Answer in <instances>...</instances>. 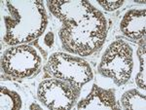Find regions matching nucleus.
<instances>
[{
  "label": "nucleus",
  "mask_w": 146,
  "mask_h": 110,
  "mask_svg": "<svg viewBox=\"0 0 146 110\" xmlns=\"http://www.w3.org/2000/svg\"><path fill=\"white\" fill-rule=\"evenodd\" d=\"M7 14L4 16L6 34L4 41L8 45H22L43 33L48 18L44 5L36 1H6Z\"/></svg>",
  "instance_id": "f257e3e1"
},
{
  "label": "nucleus",
  "mask_w": 146,
  "mask_h": 110,
  "mask_svg": "<svg viewBox=\"0 0 146 110\" xmlns=\"http://www.w3.org/2000/svg\"><path fill=\"white\" fill-rule=\"evenodd\" d=\"M62 47L69 53L90 56L102 46L106 38V19L96 10L88 20L76 27H62L60 30Z\"/></svg>",
  "instance_id": "f03ea898"
},
{
  "label": "nucleus",
  "mask_w": 146,
  "mask_h": 110,
  "mask_svg": "<svg viewBox=\"0 0 146 110\" xmlns=\"http://www.w3.org/2000/svg\"><path fill=\"white\" fill-rule=\"evenodd\" d=\"M47 68L54 78L67 82L77 95L82 86L93 79L92 68L86 60L64 53L53 54Z\"/></svg>",
  "instance_id": "7ed1b4c3"
},
{
  "label": "nucleus",
  "mask_w": 146,
  "mask_h": 110,
  "mask_svg": "<svg viewBox=\"0 0 146 110\" xmlns=\"http://www.w3.org/2000/svg\"><path fill=\"white\" fill-rule=\"evenodd\" d=\"M133 67V49L124 40L110 44L101 58L98 71L101 75L112 78L118 86L129 80Z\"/></svg>",
  "instance_id": "20e7f679"
},
{
  "label": "nucleus",
  "mask_w": 146,
  "mask_h": 110,
  "mask_svg": "<svg viewBox=\"0 0 146 110\" xmlns=\"http://www.w3.org/2000/svg\"><path fill=\"white\" fill-rule=\"evenodd\" d=\"M41 57L33 47L22 44L5 51L2 56L1 67L4 73L15 78H27L40 67Z\"/></svg>",
  "instance_id": "39448f33"
},
{
  "label": "nucleus",
  "mask_w": 146,
  "mask_h": 110,
  "mask_svg": "<svg viewBox=\"0 0 146 110\" xmlns=\"http://www.w3.org/2000/svg\"><path fill=\"white\" fill-rule=\"evenodd\" d=\"M37 95L49 109H70L77 95L67 82L60 79H46L39 84Z\"/></svg>",
  "instance_id": "423d86ee"
},
{
  "label": "nucleus",
  "mask_w": 146,
  "mask_h": 110,
  "mask_svg": "<svg viewBox=\"0 0 146 110\" xmlns=\"http://www.w3.org/2000/svg\"><path fill=\"white\" fill-rule=\"evenodd\" d=\"M47 5L51 13L62 22V27H76L96 11L90 2L85 0H49Z\"/></svg>",
  "instance_id": "0eeeda50"
},
{
  "label": "nucleus",
  "mask_w": 146,
  "mask_h": 110,
  "mask_svg": "<svg viewBox=\"0 0 146 110\" xmlns=\"http://www.w3.org/2000/svg\"><path fill=\"white\" fill-rule=\"evenodd\" d=\"M78 109H117L114 91L104 90L94 85L91 93L87 97L82 99L77 105Z\"/></svg>",
  "instance_id": "6e6552de"
},
{
  "label": "nucleus",
  "mask_w": 146,
  "mask_h": 110,
  "mask_svg": "<svg viewBox=\"0 0 146 110\" xmlns=\"http://www.w3.org/2000/svg\"><path fill=\"white\" fill-rule=\"evenodd\" d=\"M146 12L143 10H129L124 15L120 23V30L124 35L133 40L145 36Z\"/></svg>",
  "instance_id": "1a4fd4ad"
},
{
  "label": "nucleus",
  "mask_w": 146,
  "mask_h": 110,
  "mask_svg": "<svg viewBox=\"0 0 146 110\" xmlns=\"http://www.w3.org/2000/svg\"><path fill=\"white\" fill-rule=\"evenodd\" d=\"M121 103L124 109L145 110L146 99L145 95L138 92L137 90H129L122 95Z\"/></svg>",
  "instance_id": "9d476101"
},
{
  "label": "nucleus",
  "mask_w": 146,
  "mask_h": 110,
  "mask_svg": "<svg viewBox=\"0 0 146 110\" xmlns=\"http://www.w3.org/2000/svg\"><path fill=\"white\" fill-rule=\"evenodd\" d=\"M0 102H1L0 108L2 110L22 108V99L20 95L3 85L0 87Z\"/></svg>",
  "instance_id": "9b49d317"
},
{
  "label": "nucleus",
  "mask_w": 146,
  "mask_h": 110,
  "mask_svg": "<svg viewBox=\"0 0 146 110\" xmlns=\"http://www.w3.org/2000/svg\"><path fill=\"white\" fill-rule=\"evenodd\" d=\"M138 58L140 62V68L138 71V74L136 75L135 81L136 85L140 89L145 90V73H146V50H145V41L139 46V49L137 51Z\"/></svg>",
  "instance_id": "f8f14e48"
},
{
  "label": "nucleus",
  "mask_w": 146,
  "mask_h": 110,
  "mask_svg": "<svg viewBox=\"0 0 146 110\" xmlns=\"http://www.w3.org/2000/svg\"><path fill=\"white\" fill-rule=\"evenodd\" d=\"M98 4L106 11H115L120 8L124 3V0H115V1H110V0H98Z\"/></svg>",
  "instance_id": "ddd939ff"
}]
</instances>
